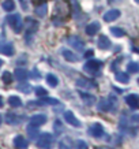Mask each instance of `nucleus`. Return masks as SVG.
<instances>
[{
  "instance_id": "24",
  "label": "nucleus",
  "mask_w": 139,
  "mask_h": 149,
  "mask_svg": "<svg viewBox=\"0 0 139 149\" xmlns=\"http://www.w3.org/2000/svg\"><path fill=\"white\" fill-rule=\"evenodd\" d=\"M46 82H48V85H50V86H57V84H59V78L56 77V75H53V74H48L46 75Z\"/></svg>"
},
{
  "instance_id": "14",
  "label": "nucleus",
  "mask_w": 139,
  "mask_h": 149,
  "mask_svg": "<svg viewBox=\"0 0 139 149\" xmlns=\"http://www.w3.org/2000/svg\"><path fill=\"white\" fill-rule=\"evenodd\" d=\"M62 54H63L64 59L68 60V62H78V59H79L76 56V54H74V52L70 49H62Z\"/></svg>"
},
{
  "instance_id": "37",
  "label": "nucleus",
  "mask_w": 139,
  "mask_h": 149,
  "mask_svg": "<svg viewBox=\"0 0 139 149\" xmlns=\"http://www.w3.org/2000/svg\"><path fill=\"white\" fill-rule=\"evenodd\" d=\"M135 1H136V3H138V4H139V0H135Z\"/></svg>"
},
{
  "instance_id": "34",
  "label": "nucleus",
  "mask_w": 139,
  "mask_h": 149,
  "mask_svg": "<svg viewBox=\"0 0 139 149\" xmlns=\"http://www.w3.org/2000/svg\"><path fill=\"white\" fill-rule=\"evenodd\" d=\"M0 107H3V97L0 96Z\"/></svg>"
},
{
  "instance_id": "28",
  "label": "nucleus",
  "mask_w": 139,
  "mask_h": 149,
  "mask_svg": "<svg viewBox=\"0 0 139 149\" xmlns=\"http://www.w3.org/2000/svg\"><path fill=\"white\" fill-rule=\"evenodd\" d=\"M127 70H128V72H139V64L135 62H131L127 66Z\"/></svg>"
},
{
  "instance_id": "31",
  "label": "nucleus",
  "mask_w": 139,
  "mask_h": 149,
  "mask_svg": "<svg viewBox=\"0 0 139 149\" xmlns=\"http://www.w3.org/2000/svg\"><path fill=\"white\" fill-rule=\"evenodd\" d=\"M76 148H82V149H85V148H87V144H86L85 141L78 140V141H76Z\"/></svg>"
},
{
  "instance_id": "10",
  "label": "nucleus",
  "mask_w": 139,
  "mask_h": 149,
  "mask_svg": "<svg viewBox=\"0 0 139 149\" xmlns=\"http://www.w3.org/2000/svg\"><path fill=\"white\" fill-rule=\"evenodd\" d=\"M0 54L7 55V56L14 55V47H12V44H10V42H1V44H0Z\"/></svg>"
},
{
  "instance_id": "32",
  "label": "nucleus",
  "mask_w": 139,
  "mask_h": 149,
  "mask_svg": "<svg viewBox=\"0 0 139 149\" xmlns=\"http://www.w3.org/2000/svg\"><path fill=\"white\" fill-rule=\"evenodd\" d=\"M93 54H94V52H93L91 49H89V51H87V52L85 54V58H91V56H93Z\"/></svg>"
},
{
  "instance_id": "5",
  "label": "nucleus",
  "mask_w": 139,
  "mask_h": 149,
  "mask_svg": "<svg viewBox=\"0 0 139 149\" xmlns=\"http://www.w3.org/2000/svg\"><path fill=\"white\" fill-rule=\"evenodd\" d=\"M101 66H102V62H100V60H89V62L85 64L83 68H85V71L95 72L101 68Z\"/></svg>"
},
{
  "instance_id": "23",
  "label": "nucleus",
  "mask_w": 139,
  "mask_h": 149,
  "mask_svg": "<svg viewBox=\"0 0 139 149\" xmlns=\"http://www.w3.org/2000/svg\"><path fill=\"white\" fill-rule=\"evenodd\" d=\"M116 81H119L120 84H128L130 77L127 75L126 72H117L116 74Z\"/></svg>"
},
{
  "instance_id": "19",
  "label": "nucleus",
  "mask_w": 139,
  "mask_h": 149,
  "mask_svg": "<svg viewBox=\"0 0 139 149\" xmlns=\"http://www.w3.org/2000/svg\"><path fill=\"white\" fill-rule=\"evenodd\" d=\"M79 95H81L82 100H83V101H85L86 104H89V105H91V104H94V103H95V97H94V96L87 95V93H83V92H81Z\"/></svg>"
},
{
  "instance_id": "9",
  "label": "nucleus",
  "mask_w": 139,
  "mask_h": 149,
  "mask_svg": "<svg viewBox=\"0 0 139 149\" xmlns=\"http://www.w3.org/2000/svg\"><path fill=\"white\" fill-rule=\"evenodd\" d=\"M68 44L70 45H72L74 48H76L78 51H81V49H83V41L79 38V37H75V36H71V37H68Z\"/></svg>"
},
{
  "instance_id": "36",
  "label": "nucleus",
  "mask_w": 139,
  "mask_h": 149,
  "mask_svg": "<svg viewBox=\"0 0 139 149\" xmlns=\"http://www.w3.org/2000/svg\"><path fill=\"white\" fill-rule=\"evenodd\" d=\"M1 64H3V60H0V66H1Z\"/></svg>"
},
{
  "instance_id": "11",
  "label": "nucleus",
  "mask_w": 139,
  "mask_h": 149,
  "mask_svg": "<svg viewBox=\"0 0 139 149\" xmlns=\"http://www.w3.org/2000/svg\"><path fill=\"white\" fill-rule=\"evenodd\" d=\"M126 103L131 108H138L139 107V96L138 95H128L126 97Z\"/></svg>"
},
{
  "instance_id": "6",
  "label": "nucleus",
  "mask_w": 139,
  "mask_h": 149,
  "mask_svg": "<svg viewBox=\"0 0 139 149\" xmlns=\"http://www.w3.org/2000/svg\"><path fill=\"white\" fill-rule=\"evenodd\" d=\"M64 119H66V122L70 123L71 126H74V127H81V122L76 119L75 115H74L71 111H66V112H64Z\"/></svg>"
},
{
  "instance_id": "8",
  "label": "nucleus",
  "mask_w": 139,
  "mask_h": 149,
  "mask_svg": "<svg viewBox=\"0 0 139 149\" xmlns=\"http://www.w3.org/2000/svg\"><path fill=\"white\" fill-rule=\"evenodd\" d=\"M119 17H120V11L119 10H109L108 13L104 14V21L105 22H112V21H116Z\"/></svg>"
},
{
  "instance_id": "26",
  "label": "nucleus",
  "mask_w": 139,
  "mask_h": 149,
  "mask_svg": "<svg viewBox=\"0 0 139 149\" xmlns=\"http://www.w3.org/2000/svg\"><path fill=\"white\" fill-rule=\"evenodd\" d=\"M111 33H112L115 37H123L126 36V32L120 29V27H111Z\"/></svg>"
},
{
  "instance_id": "29",
  "label": "nucleus",
  "mask_w": 139,
  "mask_h": 149,
  "mask_svg": "<svg viewBox=\"0 0 139 149\" xmlns=\"http://www.w3.org/2000/svg\"><path fill=\"white\" fill-rule=\"evenodd\" d=\"M1 79H3V82L4 84H11V81H12V77H11V72H8V71H4L3 72V75H1Z\"/></svg>"
},
{
  "instance_id": "7",
  "label": "nucleus",
  "mask_w": 139,
  "mask_h": 149,
  "mask_svg": "<svg viewBox=\"0 0 139 149\" xmlns=\"http://www.w3.org/2000/svg\"><path fill=\"white\" fill-rule=\"evenodd\" d=\"M90 134L95 138H100V137L104 136V127L102 125H100V123H94V125H91L90 127Z\"/></svg>"
},
{
  "instance_id": "30",
  "label": "nucleus",
  "mask_w": 139,
  "mask_h": 149,
  "mask_svg": "<svg viewBox=\"0 0 139 149\" xmlns=\"http://www.w3.org/2000/svg\"><path fill=\"white\" fill-rule=\"evenodd\" d=\"M36 95L38 96V97H44V96H46V91H45L44 88H37V89H36Z\"/></svg>"
},
{
  "instance_id": "13",
  "label": "nucleus",
  "mask_w": 139,
  "mask_h": 149,
  "mask_svg": "<svg viewBox=\"0 0 139 149\" xmlns=\"http://www.w3.org/2000/svg\"><path fill=\"white\" fill-rule=\"evenodd\" d=\"M97 44H98L100 49H108V48L111 47V40H109L106 36H100Z\"/></svg>"
},
{
  "instance_id": "27",
  "label": "nucleus",
  "mask_w": 139,
  "mask_h": 149,
  "mask_svg": "<svg viewBox=\"0 0 139 149\" xmlns=\"http://www.w3.org/2000/svg\"><path fill=\"white\" fill-rule=\"evenodd\" d=\"M36 14L38 15V17H41V18L45 17V15H46V4L44 3V4L38 6V7L36 8Z\"/></svg>"
},
{
  "instance_id": "20",
  "label": "nucleus",
  "mask_w": 139,
  "mask_h": 149,
  "mask_svg": "<svg viewBox=\"0 0 139 149\" xmlns=\"http://www.w3.org/2000/svg\"><path fill=\"white\" fill-rule=\"evenodd\" d=\"M37 127H38V126L33 125V123H30V125L27 126V134H29V137H30V138L37 137V134H38V129H37Z\"/></svg>"
},
{
  "instance_id": "39",
  "label": "nucleus",
  "mask_w": 139,
  "mask_h": 149,
  "mask_svg": "<svg viewBox=\"0 0 139 149\" xmlns=\"http://www.w3.org/2000/svg\"><path fill=\"white\" fill-rule=\"evenodd\" d=\"M138 82H139V79H138Z\"/></svg>"
},
{
  "instance_id": "4",
  "label": "nucleus",
  "mask_w": 139,
  "mask_h": 149,
  "mask_svg": "<svg viewBox=\"0 0 139 149\" xmlns=\"http://www.w3.org/2000/svg\"><path fill=\"white\" fill-rule=\"evenodd\" d=\"M52 141H53V138H52V136H50L49 133H44L38 138V141H37V146L38 148H49Z\"/></svg>"
},
{
  "instance_id": "1",
  "label": "nucleus",
  "mask_w": 139,
  "mask_h": 149,
  "mask_svg": "<svg viewBox=\"0 0 139 149\" xmlns=\"http://www.w3.org/2000/svg\"><path fill=\"white\" fill-rule=\"evenodd\" d=\"M71 13L70 4H68L67 0H56L55 1V13H53V18H68Z\"/></svg>"
},
{
  "instance_id": "3",
  "label": "nucleus",
  "mask_w": 139,
  "mask_h": 149,
  "mask_svg": "<svg viewBox=\"0 0 139 149\" xmlns=\"http://www.w3.org/2000/svg\"><path fill=\"white\" fill-rule=\"evenodd\" d=\"M98 107L101 111H113V108L116 107V99L109 97V99L101 100L98 104Z\"/></svg>"
},
{
  "instance_id": "33",
  "label": "nucleus",
  "mask_w": 139,
  "mask_h": 149,
  "mask_svg": "<svg viewBox=\"0 0 139 149\" xmlns=\"http://www.w3.org/2000/svg\"><path fill=\"white\" fill-rule=\"evenodd\" d=\"M45 101L50 104H57V100H52V99H45Z\"/></svg>"
},
{
  "instance_id": "38",
  "label": "nucleus",
  "mask_w": 139,
  "mask_h": 149,
  "mask_svg": "<svg viewBox=\"0 0 139 149\" xmlns=\"http://www.w3.org/2000/svg\"><path fill=\"white\" fill-rule=\"evenodd\" d=\"M0 123H1V116H0Z\"/></svg>"
},
{
  "instance_id": "25",
  "label": "nucleus",
  "mask_w": 139,
  "mask_h": 149,
  "mask_svg": "<svg viewBox=\"0 0 139 149\" xmlns=\"http://www.w3.org/2000/svg\"><path fill=\"white\" fill-rule=\"evenodd\" d=\"M1 7H3V10H6V11H12V10L15 8V3H14L12 0H4Z\"/></svg>"
},
{
  "instance_id": "16",
  "label": "nucleus",
  "mask_w": 139,
  "mask_h": 149,
  "mask_svg": "<svg viewBox=\"0 0 139 149\" xmlns=\"http://www.w3.org/2000/svg\"><path fill=\"white\" fill-rule=\"evenodd\" d=\"M76 86H82V88H95V82L85 79V78H79L76 79Z\"/></svg>"
},
{
  "instance_id": "35",
  "label": "nucleus",
  "mask_w": 139,
  "mask_h": 149,
  "mask_svg": "<svg viewBox=\"0 0 139 149\" xmlns=\"http://www.w3.org/2000/svg\"><path fill=\"white\" fill-rule=\"evenodd\" d=\"M112 1H115V3H116V1H121V0H112Z\"/></svg>"
},
{
  "instance_id": "18",
  "label": "nucleus",
  "mask_w": 139,
  "mask_h": 149,
  "mask_svg": "<svg viewBox=\"0 0 139 149\" xmlns=\"http://www.w3.org/2000/svg\"><path fill=\"white\" fill-rule=\"evenodd\" d=\"M14 75H15V78H17L18 81H25L27 78V71L25 68H17L15 72H14Z\"/></svg>"
},
{
  "instance_id": "12",
  "label": "nucleus",
  "mask_w": 139,
  "mask_h": 149,
  "mask_svg": "<svg viewBox=\"0 0 139 149\" xmlns=\"http://www.w3.org/2000/svg\"><path fill=\"white\" fill-rule=\"evenodd\" d=\"M100 29H101V26H100L98 22H91L86 26V33L89 36H94V34H97V32H98Z\"/></svg>"
},
{
  "instance_id": "21",
  "label": "nucleus",
  "mask_w": 139,
  "mask_h": 149,
  "mask_svg": "<svg viewBox=\"0 0 139 149\" xmlns=\"http://www.w3.org/2000/svg\"><path fill=\"white\" fill-rule=\"evenodd\" d=\"M8 103L11 107H21L22 105V100L19 99L18 96H10Z\"/></svg>"
},
{
  "instance_id": "15",
  "label": "nucleus",
  "mask_w": 139,
  "mask_h": 149,
  "mask_svg": "<svg viewBox=\"0 0 139 149\" xmlns=\"http://www.w3.org/2000/svg\"><path fill=\"white\" fill-rule=\"evenodd\" d=\"M46 122V116L42 115V113H37V115H33L32 116V123L36 125V126H41Z\"/></svg>"
},
{
  "instance_id": "17",
  "label": "nucleus",
  "mask_w": 139,
  "mask_h": 149,
  "mask_svg": "<svg viewBox=\"0 0 139 149\" xmlns=\"http://www.w3.org/2000/svg\"><path fill=\"white\" fill-rule=\"evenodd\" d=\"M14 145H15V148H27V141L22 136H17L14 138Z\"/></svg>"
},
{
  "instance_id": "2",
  "label": "nucleus",
  "mask_w": 139,
  "mask_h": 149,
  "mask_svg": "<svg viewBox=\"0 0 139 149\" xmlns=\"http://www.w3.org/2000/svg\"><path fill=\"white\" fill-rule=\"evenodd\" d=\"M7 21H8L10 26L12 27L15 33H21V32H22V19H21V17H19L18 14H14V15L8 17V18H7Z\"/></svg>"
},
{
  "instance_id": "22",
  "label": "nucleus",
  "mask_w": 139,
  "mask_h": 149,
  "mask_svg": "<svg viewBox=\"0 0 139 149\" xmlns=\"http://www.w3.org/2000/svg\"><path fill=\"white\" fill-rule=\"evenodd\" d=\"M21 120H22V118L17 116V115H14V113H8V115H7V123H10V125H17V123H19Z\"/></svg>"
}]
</instances>
